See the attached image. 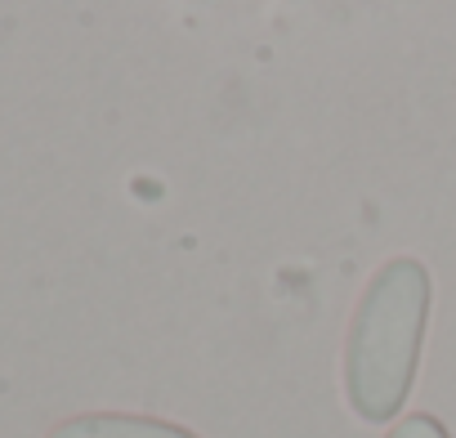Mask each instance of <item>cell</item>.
I'll return each instance as SVG.
<instances>
[{
  "instance_id": "3",
  "label": "cell",
  "mask_w": 456,
  "mask_h": 438,
  "mask_svg": "<svg viewBox=\"0 0 456 438\" xmlns=\"http://www.w3.org/2000/svg\"><path fill=\"white\" fill-rule=\"evenodd\" d=\"M385 438H452L447 429H443V420L438 416H425V411H416V416H407V420H398Z\"/></svg>"
},
{
  "instance_id": "2",
  "label": "cell",
  "mask_w": 456,
  "mask_h": 438,
  "mask_svg": "<svg viewBox=\"0 0 456 438\" xmlns=\"http://www.w3.org/2000/svg\"><path fill=\"white\" fill-rule=\"evenodd\" d=\"M50 438H197L183 425L157 420V416H126V411H90L72 416L50 429Z\"/></svg>"
},
{
  "instance_id": "1",
  "label": "cell",
  "mask_w": 456,
  "mask_h": 438,
  "mask_svg": "<svg viewBox=\"0 0 456 438\" xmlns=\"http://www.w3.org/2000/svg\"><path fill=\"white\" fill-rule=\"evenodd\" d=\"M429 327V273L420 260L398 256L367 282L349 340H345V398L367 425H389L420 367V345Z\"/></svg>"
}]
</instances>
